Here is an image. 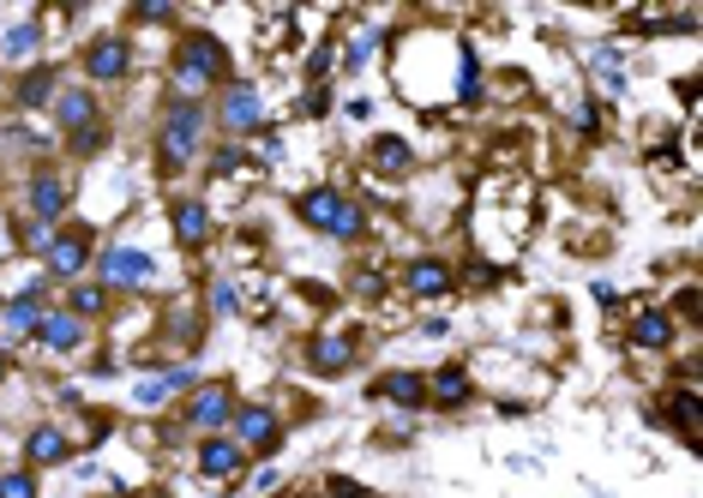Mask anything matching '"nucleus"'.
<instances>
[{"instance_id":"f257e3e1","label":"nucleus","mask_w":703,"mask_h":498,"mask_svg":"<svg viewBox=\"0 0 703 498\" xmlns=\"http://www.w3.org/2000/svg\"><path fill=\"white\" fill-rule=\"evenodd\" d=\"M295 211H301V223H306V228H319V235H331V240H361V235H367L361 204L343 199L337 186H313V193H301V199H295Z\"/></svg>"},{"instance_id":"f03ea898","label":"nucleus","mask_w":703,"mask_h":498,"mask_svg":"<svg viewBox=\"0 0 703 498\" xmlns=\"http://www.w3.org/2000/svg\"><path fill=\"white\" fill-rule=\"evenodd\" d=\"M223 72H228V48L216 43V36H204V31L181 36V48H175V84H181V91L216 84Z\"/></svg>"},{"instance_id":"7ed1b4c3","label":"nucleus","mask_w":703,"mask_h":498,"mask_svg":"<svg viewBox=\"0 0 703 498\" xmlns=\"http://www.w3.org/2000/svg\"><path fill=\"white\" fill-rule=\"evenodd\" d=\"M199 126H204V109H199V102H175L169 121H163V133H157L163 169H187V162L199 157Z\"/></svg>"},{"instance_id":"20e7f679","label":"nucleus","mask_w":703,"mask_h":498,"mask_svg":"<svg viewBox=\"0 0 703 498\" xmlns=\"http://www.w3.org/2000/svg\"><path fill=\"white\" fill-rule=\"evenodd\" d=\"M91 228H60V235H48L43 259H48V276H85V264H91Z\"/></svg>"},{"instance_id":"39448f33","label":"nucleus","mask_w":703,"mask_h":498,"mask_svg":"<svg viewBox=\"0 0 703 498\" xmlns=\"http://www.w3.org/2000/svg\"><path fill=\"white\" fill-rule=\"evenodd\" d=\"M150 276H157L150 252H138V247H109L102 252V295H109V288H145Z\"/></svg>"},{"instance_id":"423d86ee","label":"nucleus","mask_w":703,"mask_h":498,"mask_svg":"<svg viewBox=\"0 0 703 498\" xmlns=\"http://www.w3.org/2000/svg\"><path fill=\"white\" fill-rule=\"evenodd\" d=\"M277 439H283V420H277L265 403L235 408V444L241 451H277Z\"/></svg>"},{"instance_id":"0eeeda50","label":"nucleus","mask_w":703,"mask_h":498,"mask_svg":"<svg viewBox=\"0 0 703 498\" xmlns=\"http://www.w3.org/2000/svg\"><path fill=\"white\" fill-rule=\"evenodd\" d=\"M228 415H235V391L228 385H193V403H187V427H228Z\"/></svg>"},{"instance_id":"6e6552de","label":"nucleus","mask_w":703,"mask_h":498,"mask_svg":"<svg viewBox=\"0 0 703 498\" xmlns=\"http://www.w3.org/2000/svg\"><path fill=\"white\" fill-rule=\"evenodd\" d=\"M67 204H72V193H67V181H60V174H31V216H36V228L60 223V216H67Z\"/></svg>"},{"instance_id":"1a4fd4ad","label":"nucleus","mask_w":703,"mask_h":498,"mask_svg":"<svg viewBox=\"0 0 703 498\" xmlns=\"http://www.w3.org/2000/svg\"><path fill=\"white\" fill-rule=\"evenodd\" d=\"M43 283H24L19 295H7V337H36V325H43Z\"/></svg>"},{"instance_id":"9d476101","label":"nucleus","mask_w":703,"mask_h":498,"mask_svg":"<svg viewBox=\"0 0 703 498\" xmlns=\"http://www.w3.org/2000/svg\"><path fill=\"white\" fill-rule=\"evenodd\" d=\"M55 121L67 126V133H85V126H97V97L85 91V84H67V91H55Z\"/></svg>"},{"instance_id":"9b49d317","label":"nucleus","mask_w":703,"mask_h":498,"mask_svg":"<svg viewBox=\"0 0 703 498\" xmlns=\"http://www.w3.org/2000/svg\"><path fill=\"white\" fill-rule=\"evenodd\" d=\"M126 67H133V48L121 43V36H102V43H91V55H85V72L91 79H126Z\"/></svg>"},{"instance_id":"f8f14e48","label":"nucleus","mask_w":703,"mask_h":498,"mask_svg":"<svg viewBox=\"0 0 703 498\" xmlns=\"http://www.w3.org/2000/svg\"><path fill=\"white\" fill-rule=\"evenodd\" d=\"M265 121V102L253 84H228V97H223V126L228 133H253V126Z\"/></svg>"},{"instance_id":"ddd939ff","label":"nucleus","mask_w":703,"mask_h":498,"mask_svg":"<svg viewBox=\"0 0 703 498\" xmlns=\"http://www.w3.org/2000/svg\"><path fill=\"white\" fill-rule=\"evenodd\" d=\"M199 468H204L211 480H235L241 468H247V451H241L235 439H204V444H199Z\"/></svg>"},{"instance_id":"4468645a","label":"nucleus","mask_w":703,"mask_h":498,"mask_svg":"<svg viewBox=\"0 0 703 498\" xmlns=\"http://www.w3.org/2000/svg\"><path fill=\"white\" fill-rule=\"evenodd\" d=\"M36 337H43V349H55V354H72L85 342V318H72V313H43V325H36Z\"/></svg>"},{"instance_id":"2eb2a0df","label":"nucleus","mask_w":703,"mask_h":498,"mask_svg":"<svg viewBox=\"0 0 703 498\" xmlns=\"http://www.w3.org/2000/svg\"><path fill=\"white\" fill-rule=\"evenodd\" d=\"M175 235H181V247H204L211 240V211H204V199H175Z\"/></svg>"},{"instance_id":"dca6fc26","label":"nucleus","mask_w":703,"mask_h":498,"mask_svg":"<svg viewBox=\"0 0 703 498\" xmlns=\"http://www.w3.org/2000/svg\"><path fill=\"white\" fill-rule=\"evenodd\" d=\"M409 295H415V301L451 295V271H445L439 259H415V264H409Z\"/></svg>"},{"instance_id":"f3484780","label":"nucleus","mask_w":703,"mask_h":498,"mask_svg":"<svg viewBox=\"0 0 703 498\" xmlns=\"http://www.w3.org/2000/svg\"><path fill=\"white\" fill-rule=\"evenodd\" d=\"M67 451H72V444H67V432H60V427H36L31 439H24V463H31V468L67 463Z\"/></svg>"},{"instance_id":"a211bd4d","label":"nucleus","mask_w":703,"mask_h":498,"mask_svg":"<svg viewBox=\"0 0 703 498\" xmlns=\"http://www.w3.org/2000/svg\"><path fill=\"white\" fill-rule=\"evenodd\" d=\"M427 403L464 408V403H469V373H464V366H439V373L427 378Z\"/></svg>"},{"instance_id":"6ab92c4d","label":"nucleus","mask_w":703,"mask_h":498,"mask_svg":"<svg viewBox=\"0 0 703 498\" xmlns=\"http://www.w3.org/2000/svg\"><path fill=\"white\" fill-rule=\"evenodd\" d=\"M367 169H373V174H409V169H415L409 138H379V145L367 150Z\"/></svg>"},{"instance_id":"aec40b11","label":"nucleus","mask_w":703,"mask_h":498,"mask_svg":"<svg viewBox=\"0 0 703 498\" xmlns=\"http://www.w3.org/2000/svg\"><path fill=\"white\" fill-rule=\"evenodd\" d=\"M373 391L386 403H398V408H421V403H427V378H421V373H386Z\"/></svg>"},{"instance_id":"412c9836","label":"nucleus","mask_w":703,"mask_h":498,"mask_svg":"<svg viewBox=\"0 0 703 498\" xmlns=\"http://www.w3.org/2000/svg\"><path fill=\"white\" fill-rule=\"evenodd\" d=\"M181 391H193V366H169L163 378H150V385L138 391V403H145V408H157V403L181 397Z\"/></svg>"},{"instance_id":"4be33fe9","label":"nucleus","mask_w":703,"mask_h":498,"mask_svg":"<svg viewBox=\"0 0 703 498\" xmlns=\"http://www.w3.org/2000/svg\"><path fill=\"white\" fill-rule=\"evenodd\" d=\"M313 366H319V373H349V366H355V342L349 337H319L313 342Z\"/></svg>"},{"instance_id":"5701e85b","label":"nucleus","mask_w":703,"mask_h":498,"mask_svg":"<svg viewBox=\"0 0 703 498\" xmlns=\"http://www.w3.org/2000/svg\"><path fill=\"white\" fill-rule=\"evenodd\" d=\"M632 342H637V349H668V342H673V318L668 313H637Z\"/></svg>"},{"instance_id":"b1692460","label":"nucleus","mask_w":703,"mask_h":498,"mask_svg":"<svg viewBox=\"0 0 703 498\" xmlns=\"http://www.w3.org/2000/svg\"><path fill=\"white\" fill-rule=\"evenodd\" d=\"M43 102H55V72L36 67V72L19 79V109H43Z\"/></svg>"},{"instance_id":"393cba45","label":"nucleus","mask_w":703,"mask_h":498,"mask_svg":"<svg viewBox=\"0 0 703 498\" xmlns=\"http://www.w3.org/2000/svg\"><path fill=\"white\" fill-rule=\"evenodd\" d=\"M36 43H43V31H36V24H12L7 43H0V55H7V60H31Z\"/></svg>"},{"instance_id":"a878e982","label":"nucleus","mask_w":703,"mask_h":498,"mask_svg":"<svg viewBox=\"0 0 703 498\" xmlns=\"http://www.w3.org/2000/svg\"><path fill=\"white\" fill-rule=\"evenodd\" d=\"M102 306H109V295H102V288H85V283H79V288L67 295V313H72V318H97Z\"/></svg>"},{"instance_id":"bb28decb","label":"nucleus","mask_w":703,"mask_h":498,"mask_svg":"<svg viewBox=\"0 0 703 498\" xmlns=\"http://www.w3.org/2000/svg\"><path fill=\"white\" fill-rule=\"evenodd\" d=\"M668 415L680 420V432L692 439V432H698V385H685L680 397H673V408H668Z\"/></svg>"},{"instance_id":"cd10ccee","label":"nucleus","mask_w":703,"mask_h":498,"mask_svg":"<svg viewBox=\"0 0 703 498\" xmlns=\"http://www.w3.org/2000/svg\"><path fill=\"white\" fill-rule=\"evenodd\" d=\"M0 498H36V475H31V468H12V475H0Z\"/></svg>"},{"instance_id":"c85d7f7f","label":"nucleus","mask_w":703,"mask_h":498,"mask_svg":"<svg viewBox=\"0 0 703 498\" xmlns=\"http://www.w3.org/2000/svg\"><path fill=\"white\" fill-rule=\"evenodd\" d=\"M67 145H72V157H97V150H102V126H85V133H67Z\"/></svg>"},{"instance_id":"c756f323","label":"nucleus","mask_w":703,"mask_h":498,"mask_svg":"<svg viewBox=\"0 0 703 498\" xmlns=\"http://www.w3.org/2000/svg\"><path fill=\"white\" fill-rule=\"evenodd\" d=\"M373 55H379V36H355L349 43V67H367Z\"/></svg>"},{"instance_id":"7c9ffc66","label":"nucleus","mask_w":703,"mask_h":498,"mask_svg":"<svg viewBox=\"0 0 703 498\" xmlns=\"http://www.w3.org/2000/svg\"><path fill=\"white\" fill-rule=\"evenodd\" d=\"M133 19H138V24H169L175 7H133Z\"/></svg>"},{"instance_id":"2f4dec72","label":"nucleus","mask_w":703,"mask_h":498,"mask_svg":"<svg viewBox=\"0 0 703 498\" xmlns=\"http://www.w3.org/2000/svg\"><path fill=\"white\" fill-rule=\"evenodd\" d=\"M235 306V283H211V313H228Z\"/></svg>"},{"instance_id":"473e14b6","label":"nucleus","mask_w":703,"mask_h":498,"mask_svg":"<svg viewBox=\"0 0 703 498\" xmlns=\"http://www.w3.org/2000/svg\"><path fill=\"white\" fill-rule=\"evenodd\" d=\"M571 126H578V133H595V102H578V109H571Z\"/></svg>"},{"instance_id":"72a5a7b5","label":"nucleus","mask_w":703,"mask_h":498,"mask_svg":"<svg viewBox=\"0 0 703 498\" xmlns=\"http://www.w3.org/2000/svg\"><path fill=\"white\" fill-rule=\"evenodd\" d=\"M241 162H247V157H241V150H235V145H223V150H216V174H228V169H241Z\"/></svg>"},{"instance_id":"f704fd0d","label":"nucleus","mask_w":703,"mask_h":498,"mask_svg":"<svg viewBox=\"0 0 703 498\" xmlns=\"http://www.w3.org/2000/svg\"><path fill=\"white\" fill-rule=\"evenodd\" d=\"M301 109H306V114H325V109H331V91H319V84H313V91H306V102H301Z\"/></svg>"},{"instance_id":"c9c22d12","label":"nucleus","mask_w":703,"mask_h":498,"mask_svg":"<svg viewBox=\"0 0 703 498\" xmlns=\"http://www.w3.org/2000/svg\"><path fill=\"white\" fill-rule=\"evenodd\" d=\"M0 378H7V349H0Z\"/></svg>"},{"instance_id":"e433bc0d","label":"nucleus","mask_w":703,"mask_h":498,"mask_svg":"<svg viewBox=\"0 0 703 498\" xmlns=\"http://www.w3.org/2000/svg\"><path fill=\"white\" fill-rule=\"evenodd\" d=\"M313 498H337V493H313Z\"/></svg>"}]
</instances>
